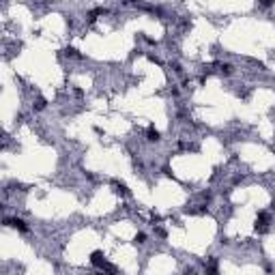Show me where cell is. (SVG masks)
I'll use <instances>...</instances> for the list:
<instances>
[{"mask_svg": "<svg viewBox=\"0 0 275 275\" xmlns=\"http://www.w3.org/2000/svg\"><path fill=\"white\" fill-rule=\"evenodd\" d=\"M93 262H95V264H103V262H105L103 256H101V252H95V254H93Z\"/></svg>", "mask_w": 275, "mask_h": 275, "instance_id": "obj_2", "label": "cell"}, {"mask_svg": "<svg viewBox=\"0 0 275 275\" xmlns=\"http://www.w3.org/2000/svg\"><path fill=\"white\" fill-rule=\"evenodd\" d=\"M148 140H151V142L159 140V131H157V129H151V131H148Z\"/></svg>", "mask_w": 275, "mask_h": 275, "instance_id": "obj_3", "label": "cell"}, {"mask_svg": "<svg viewBox=\"0 0 275 275\" xmlns=\"http://www.w3.org/2000/svg\"><path fill=\"white\" fill-rule=\"evenodd\" d=\"M144 239H146V236H144L142 232H140V234H138V236H135V241H138V243H144Z\"/></svg>", "mask_w": 275, "mask_h": 275, "instance_id": "obj_4", "label": "cell"}, {"mask_svg": "<svg viewBox=\"0 0 275 275\" xmlns=\"http://www.w3.org/2000/svg\"><path fill=\"white\" fill-rule=\"evenodd\" d=\"M7 226H13V228H17V230H22V232H26L28 230V226H26V222L24 219H7Z\"/></svg>", "mask_w": 275, "mask_h": 275, "instance_id": "obj_1", "label": "cell"}]
</instances>
